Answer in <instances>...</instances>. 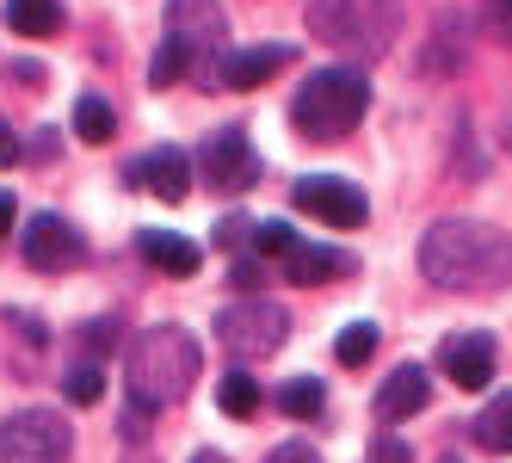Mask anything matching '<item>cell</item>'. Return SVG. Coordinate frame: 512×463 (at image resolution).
Segmentation results:
<instances>
[{
	"mask_svg": "<svg viewBox=\"0 0 512 463\" xmlns=\"http://www.w3.org/2000/svg\"><path fill=\"white\" fill-rule=\"evenodd\" d=\"M198 383V340L173 322H155L142 328L130 346H124V389H130V408L142 414H161L173 408L186 389Z\"/></svg>",
	"mask_w": 512,
	"mask_h": 463,
	"instance_id": "cell-2",
	"label": "cell"
},
{
	"mask_svg": "<svg viewBox=\"0 0 512 463\" xmlns=\"http://www.w3.org/2000/svg\"><path fill=\"white\" fill-rule=\"evenodd\" d=\"M216 408L235 414V420H247L253 408H260V383H253L247 371H229L223 383H216Z\"/></svg>",
	"mask_w": 512,
	"mask_h": 463,
	"instance_id": "cell-23",
	"label": "cell"
},
{
	"mask_svg": "<svg viewBox=\"0 0 512 463\" xmlns=\"http://www.w3.org/2000/svg\"><path fill=\"white\" fill-rule=\"evenodd\" d=\"M346 254H334V247H290V260H284V272H290V284H303V291H309V284H327V278H346Z\"/></svg>",
	"mask_w": 512,
	"mask_h": 463,
	"instance_id": "cell-17",
	"label": "cell"
},
{
	"mask_svg": "<svg viewBox=\"0 0 512 463\" xmlns=\"http://www.w3.org/2000/svg\"><path fill=\"white\" fill-rule=\"evenodd\" d=\"M321 402H327V383H321V377H290V383L278 389V408H284L290 420H315Z\"/></svg>",
	"mask_w": 512,
	"mask_h": 463,
	"instance_id": "cell-22",
	"label": "cell"
},
{
	"mask_svg": "<svg viewBox=\"0 0 512 463\" xmlns=\"http://www.w3.org/2000/svg\"><path fill=\"white\" fill-rule=\"evenodd\" d=\"M377 463H414V451L401 445L395 433H383V439H377Z\"/></svg>",
	"mask_w": 512,
	"mask_h": 463,
	"instance_id": "cell-32",
	"label": "cell"
},
{
	"mask_svg": "<svg viewBox=\"0 0 512 463\" xmlns=\"http://www.w3.org/2000/svg\"><path fill=\"white\" fill-rule=\"evenodd\" d=\"M136 247H142V260H149L155 272H167V278H192V272L204 266L198 241H186V235H167V229H142V235H136Z\"/></svg>",
	"mask_w": 512,
	"mask_h": 463,
	"instance_id": "cell-16",
	"label": "cell"
},
{
	"mask_svg": "<svg viewBox=\"0 0 512 463\" xmlns=\"http://www.w3.org/2000/svg\"><path fill=\"white\" fill-rule=\"evenodd\" d=\"M124 180H149L155 198L179 204V198L192 192V161H186V149H155L149 161H130V167H124Z\"/></svg>",
	"mask_w": 512,
	"mask_h": 463,
	"instance_id": "cell-14",
	"label": "cell"
},
{
	"mask_svg": "<svg viewBox=\"0 0 512 463\" xmlns=\"http://www.w3.org/2000/svg\"><path fill=\"white\" fill-rule=\"evenodd\" d=\"M266 463H321V457H315V445H303V439H290V445H278V451H272Z\"/></svg>",
	"mask_w": 512,
	"mask_h": 463,
	"instance_id": "cell-29",
	"label": "cell"
},
{
	"mask_svg": "<svg viewBox=\"0 0 512 463\" xmlns=\"http://www.w3.org/2000/svg\"><path fill=\"white\" fill-rule=\"evenodd\" d=\"M297 210H309L315 223L327 229H358L364 217H371V204H364V192L352 180H340V173H309V180H297Z\"/></svg>",
	"mask_w": 512,
	"mask_h": 463,
	"instance_id": "cell-9",
	"label": "cell"
},
{
	"mask_svg": "<svg viewBox=\"0 0 512 463\" xmlns=\"http://www.w3.org/2000/svg\"><path fill=\"white\" fill-rule=\"evenodd\" d=\"M192 75V50L179 44V38H161L155 62H149V87H173V81H186Z\"/></svg>",
	"mask_w": 512,
	"mask_h": 463,
	"instance_id": "cell-24",
	"label": "cell"
},
{
	"mask_svg": "<svg viewBox=\"0 0 512 463\" xmlns=\"http://www.w3.org/2000/svg\"><path fill=\"white\" fill-rule=\"evenodd\" d=\"M488 25L500 44H512V0H488Z\"/></svg>",
	"mask_w": 512,
	"mask_h": 463,
	"instance_id": "cell-28",
	"label": "cell"
},
{
	"mask_svg": "<svg viewBox=\"0 0 512 463\" xmlns=\"http://www.w3.org/2000/svg\"><path fill=\"white\" fill-rule=\"evenodd\" d=\"M198 173H204V186L223 192V198L247 192L253 180H260V155H253L247 130H216L204 149H198Z\"/></svg>",
	"mask_w": 512,
	"mask_h": 463,
	"instance_id": "cell-8",
	"label": "cell"
},
{
	"mask_svg": "<svg viewBox=\"0 0 512 463\" xmlns=\"http://www.w3.org/2000/svg\"><path fill=\"white\" fill-rule=\"evenodd\" d=\"M426 389H432V377L420 371V365H395L389 377H383V389H377V420H408V414H420L426 408Z\"/></svg>",
	"mask_w": 512,
	"mask_h": 463,
	"instance_id": "cell-15",
	"label": "cell"
},
{
	"mask_svg": "<svg viewBox=\"0 0 512 463\" xmlns=\"http://www.w3.org/2000/svg\"><path fill=\"white\" fill-rule=\"evenodd\" d=\"M463 56H469V19L457 7H445V13H438V25H432L426 56H420V75L445 81V75H457V68H463Z\"/></svg>",
	"mask_w": 512,
	"mask_h": 463,
	"instance_id": "cell-13",
	"label": "cell"
},
{
	"mask_svg": "<svg viewBox=\"0 0 512 463\" xmlns=\"http://www.w3.org/2000/svg\"><path fill=\"white\" fill-rule=\"evenodd\" d=\"M75 136H81V142H112V136H118V112H112V99L87 93V99L75 105Z\"/></svg>",
	"mask_w": 512,
	"mask_h": 463,
	"instance_id": "cell-21",
	"label": "cell"
},
{
	"mask_svg": "<svg viewBox=\"0 0 512 463\" xmlns=\"http://www.w3.org/2000/svg\"><path fill=\"white\" fill-rule=\"evenodd\" d=\"M68 420L56 408H19L0 420V463H68Z\"/></svg>",
	"mask_w": 512,
	"mask_h": 463,
	"instance_id": "cell-6",
	"label": "cell"
},
{
	"mask_svg": "<svg viewBox=\"0 0 512 463\" xmlns=\"http://www.w3.org/2000/svg\"><path fill=\"white\" fill-rule=\"evenodd\" d=\"M420 272L438 291H506L512 284V235L482 217H438L420 235Z\"/></svg>",
	"mask_w": 512,
	"mask_h": 463,
	"instance_id": "cell-1",
	"label": "cell"
},
{
	"mask_svg": "<svg viewBox=\"0 0 512 463\" xmlns=\"http://www.w3.org/2000/svg\"><path fill=\"white\" fill-rule=\"evenodd\" d=\"M7 81H25V87H38V81H44V68H38V62H7Z\"/></svg>",
	"mask_w": 512,
	"mask_h": 463,
	"instance_id": "cell-35",
	"label": "cell"
},
{
	"mask_svg": "<svg viewBox=\"0 0 512 463\" xmlns=\"http://www.w3.org/2000/svg\"><path fill=\"white\" fill-rule=\"evenodd\" d=\"M438 371L457 389H488L494 383V340L488 334H451L438 346Z\"/></svg>",
	"mask_w": 512,
	"mask_h": 463,
	"instance_id": "cell-11",
	"label": "cell"
},
{
	"mask_svg": "<svg viewBox=\"0 0 512 463\" xmlns=\"http://www.w3.org/2000/svg\"><path fill=\"white\" fill-rule=\"evenodd\" d=\"M371 352H377V328H371V322L340 328V340H334V359H340V365H364Z\"/></svg>",
	"mask_w": 512,
	"mask_h": 463,
	"instance_id": "cell-25",
	"label": "cell"
},
{
	"mask_svg": "<svg viewBox=\"0 0 512 463\" xmlns=\"http://www.w3.org/2000/svg\"><path fill=\"white\" fill-rule=\"evenodd\" d=\"M142 433H149V414H142V408H124V439L142 445Z\"/></svg>",
	"mask_w": 512,
	"mask_h": 463,
	"instance_id": "cell-34",
	"label": "cell"
},
{
	"mask_svg": "<svg viewBox=\"0 0 512 463\" xmlns=\"http://www.w3.org/2000/svg\"><path fill=\"white\" fill-rule=\"evenodd\" d=\"M229 284H235V291H260V266H253V260H241V266L229 272Z\"/></svg>",
	"mask_w": 512,
	"mask_h": 463,
	"instance_id": "cell-33",
	"label": "cell"
},
{
	"mask_svg": "<svg viewBox=\"0 0 512 463\" xmlns=\"http://www.w3.org/2000/svg\"><path fill=\"white\" fill-rule=\"evenodd\" d=\"M303 25L315 31V44L346 50V56H383L401 31V7L395 0H309Z\"/></svg>",
	"mask_w": 512,
	"mask_h": 463,
	"instance_id": "cell-4",
	"label": "cell"
},
{
	"mask_svg": "<svg viewBox=\"0 0 512 463\" xmlns=\"http://www.w3.org/2000/svg\"><path fill=\"white\" fill-rule=\"evenodd\" d=\"M81 346V365H105L118 352V315H99V322H81L75 334H68Z\"/></svg>",
	"mask_w": 512,
	"mask_h": 463,
	"instance_id": "cell-20",
	"label": "cell"
},
{
	"mask_svg": "<svg viewBox=\"0 0 512 463\" xmlns=\"http://www.w3.org/2000/svg\"><path fill=\"white\" fill-rule=\"evenodd\" d=\"M284 62H290V44H247V50H229L223 68H216V87H235V93L266 87Z\"/></svg>",
	"mask_w": 512,
	"mask_h": 463,
	"instance_id": "cell-12",
	"label": "cell"
},
{
	"mask_svg": "<svg viewBox=\"0 0 512 463\" xmlns=\"http://www.w3.org/2000/svg\"><path fill=\"white\" fill-rule=\"evenodd\" d=\"M192 463H229V457H223V451H198Z\"/></svg>",
	"mask_w": 512,
	"mask_h": 463,
	"instance_id": "cell-39",
	"label": "cell"
},
{
	"mask_svg": "<svg viewBox=\"0 0 512 463\" xmlns=\"http://www.w3.org/2000/svg\"><path fill=\"white\" fill-rule=\"evenodd\" d=\"M7 322L31 340V346H44V322H38V315H25V309H7Z\"/></svg>",
	"mask_w": 512,
	"mask_h": 463,
	"instance_id": "cell-31",
	"label": "cell"
},
{
	"mask_svg": "<svg viewBox=\"0 0 512 463\" xmlns=\"http://www.w3.org/2000/svg\"><path fill=\"white\" fill-rule=\"evenodd\" d=\"M290 247H297L290 223H253V254L260 260H290Z\"/></svg>",
	"mask_w": 512,
	"mask_h": 463,
	"instance_id": "cell-26",
	"label": "cell"
},
{
	"mask_svg": "<svg viewBox=\"0 0 512 463\" xmlns=\"http://www.w3.org/2000/svg\"><path fill=\"white\" fill-rule=\"evenodd\" d=\"M19 161V136L7 130V118H0V167H13Z\"/></svg>",
	"mask_w": 512,
	"mask_h": 463,
	"instance_id": "cell-36",
	"label": "cell"
},
{
	"mask_svg": "<svg viewBox=\"0 0 512 463\" xmlns=\"http://www.w3.org/2000/svg\"><path fill=\"white\" fill-rule=\"evenodd\" d=\"M13 217H19V204H13V192H0V241H7V229H13Z\"/></svg>",
	"mask_w": 512,
	"mask_h": 463,
	"instance_id": "cell-37",
	"label": "cell"
},
{
	"mask_svg": "<svg viewBox=\"0 0 512 463\" xmlns=\"http://www.w3.org/2000/svg\"><path fill=\"white\" fill-rule=\"evenodd\" d=\"M371 112V81L358 75V68H315V75L297 87L290 99V124L315 142H340L364 124Z\"/></svg>",
	"mask_w": 512,
	"mask_h": 463,
	"instance_id": "cell-3",
	"label": "cell"
},
{
	"mask_svg": "<svg viewBox=\"0 0 512 463\" xmlns=\"http://www.w3.org/2000/svg\"><path fill=\"white\" fill-rule=\"evenodd\" d=\"M438 463H463V457H438Z\"/></svg>",
	"mask_w": 512,
	"mask_h": 463,
	"instance_id": "cell-40",
	"label": "cell"
},
{
	"mask_svg": "<svg viewBox=\"0 0 512 463\" xmlns=\"http://www.w3.org/2000/svg\"><path fill=\"white\" fill-rule=\"evenodd\" d=\"M19 247H25V266H38V272H68V266H81V260H87L81 229H68L62 217H50V210L25 223Z\"/></svg>",
	"mask_w": 512,
	"mask_h": 463,
	"instance_id": "cell-10",
	"label": "cell"
},
{
	"mask_svg": "<svg viewBox=\"0 0 512 463\" xmlns=\"http://www.w3.org/2000/svg\"><path fill=\"white\" fill-rule=\"evenodd\" d=\"M290 334V315L266 297H241L229 309H216V340H223L229 352H241V359H260V352H278Z\"/></svg>",
	"mask_w": 512,
	"mask_h": 463,
	"instance_id": "cell-7",
	"label": "cell"
},
{
	"mask_svg": "<svg viewBox=\"0 0 512 463\" xmlns=\"http://www.w3.org/2000/svg\"><path fill=\"white\" fill-rule=\"evenodd\" d=\"M475 445H488V451H512V389H506V396H494L482 414H475Z\"/></svg>",
	"mask_w": 512,
	"mask_h": 463,
	"instance_id": "cell-19",
	"label": "cell"
},
{
	"mask_svg": "<svg viewBox=\"0 0 512 463\" xmlns=\"http://www.w3.org/2000/svg\"><path fill=\"white\" fill-rule=\"evenodd\" d=\"M62 389H68V402H75V408H93L105 396V377H99V365H68Z\"/></svg>",
	"mask_w": 512,
	"mask_h": 463,
	"instance_id": "cell-27",
	"label": "cell"
},
{
	"mask_svg": "<svg viewBox=\"0 0 512 463\" xmlns=\"http://www.w3.org/2000/svg\"><path fill=\"white\" fill-rule=\"evenodd\" d=\"M31 161H56V130L38 136V149H31Z\"/></svg>",
	"mask_w": 512,
	"mask_h": 463,
	"instance_id": "cell-38",
	"label": "cell"
},
{
	"mask_svg": "<svg viewBox=\"0 0 512 463\" xmlns=\"http://www.w3.org/2000/svg\"><path fill=\"white\" fill-rule=\"evenodd\" d=\"M167 38H179L192 50V81L216 87V68H223V38H229V19L216 0H167Z\"/></svg>",
	"mask_w": 512,
	"mask_h": 463,
	"instance_id": "cell-5",
	"label": "cell"
},
{
	"mask_svg": "<svg viewBox=\"0 0 512 463\" xmlns=\"http://www.w3.org/2000/svg\"><path fill=\"white\" fill-rule=\"evenodd\" d=\"M7 25L19 31V38H50V31L62 25V7L56 0H7Z\"/></svg>",
	"mask_w": 512,
	"mask_h": 463,
	"instance_id": "cell-18",
	"label": "cell"
},
{
	"mask_svg": "<svg viewBox=\"0 0 512 463\" xmlns=\"http://www.w3.org/2000/svg\"><path fill=\"white\" fill-rule=\"evenodd\" d=\"M216 241H223V247L253 241V223H247V217H223V223H216Z\"/></svg>",
	"mask_w": 512,
	"mask_h": 463,
	"instance_id": "cell-30",
	"label": "cell"
}]
</instances>
